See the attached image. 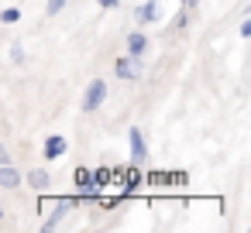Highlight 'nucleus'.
<instances>
[{
  "label": "nucleus",
  "mask_w": 251,
  "mask_h": 233,
  "mask_svg": "<svg viewBox=\"0 0 251 233\" xmlns=\"http://www.w3.org/2000/svg\"><path fill=\"white\" fill-rule=\"evenodd\" d=\"M127 141H131V165H141V161H145V154H148L141 130H138V127H131V130H127Z\"/></svg>",
  "instance_id": "f03ea898"
},
{
  "label": "nucleus",
  "mask_w": 251,
  "mask_h": 233,
  "mask_svg": "<svg viewBox=\"0 0 251 233\" xmlns=\"http://www.w3.org/2000/svg\"><path fill=\"white\" fill-rule=\"evenodd\" d=\"M62 7H66V0H49V7H45V11H49V18H55Z\"/></svg>",
  "instance_id": "f8f14e48"
},
{
  "label": "nucleus",
  "mask_w": 251,
  "mask_h": 233,
  "mask_svg": "<svg viewBox=\"0 0 251 233\" xmlns=\"http://www.w3.org/2000/svg\"><path fill=\"white\" fill-rule=\"evenodd\" d=\"M134 18H138V24H151L158 18V0H145V4L134 11Z\"/></svg>",
  "instance_id": "39448f33"
},
{
  "label": "nucleus",
  "mask_w": 251,
  "mask_h": 233,
  "mask_svg": "<svg viewBox=\"0 0 251 233\" xmlns=\"http://www.w3.org/2000/svg\"><path fill=\"white\" fill-rule=\"evenodd\" d=\"M18 21H21V11L18 7H7L4 11V24H18Z\"/></svg>",
  "instance_id": "9b49d317"
},
{
  "label": "nucleus",
  "mask_w": 251,
  "mask_h": 233,
  "mask_svg": "<svg viewBox=\"0 0 251 233\" xmlns=\"http://www.w3.org/2000/svg\"><path fill=\"white\" fill-rule=\"evenodd\" d=\"M182 4H189V0H182Z\"/></svg>",
  "instance_id": "2eb2a0df"
},
{
  "label": "nucleus",
  "mask_w": 251,
  "mask_h": 233,
  "mask_svg": "<svg viewBox=\"0 0 251 233\" xmlns=\"http://www.w3.org/2000/svg\"><path fill=\"white\" fill-rule=\"evenodd\" d=\"M117 4H121V0H100V7H107V11H110V7H117Z\"/></svg>",
  "instance_id": "4468645a"
},
{
  "label": "nucleus",
  "mask_w": 251,
  "mask_h": 233,
  "mask_svg": "<svg viewBox=\"0 0 251 233\" xmlns=\"http://www.w3.org/2000/svg\"><path fill=\"white\" fill-rule=\"evenodd\" d=\"M0 185L4 189H18L21 185V175L14 171V165H0Z\"/></svg>",
  "instance_id": "423d86ee"
},
{
  "label": "nucleus",
  "mask_w": 251,
  "mask_h": 233,
  "mask_svg": "<svg viewBox=\"0 0 251 233\" xmlns=\"http://www.w3.org/2000/svg\"><path fill=\"white\" fill-rule=\"evenodd\" d=\"M62 154H66V137H62V134H52V137L45 141V158H49V161H59Z\"/></svg>",
  "instance_id": "20e7f679"
},
{
  "label": "nucleus",
  "mask_w": 251,
  "mask_h": 233,
  "mask_svg": "<svg viewBox=\"0 0 251 233\" xmlns=\"http://www.w3.org/2000/svg\"><path fill=\"white\" fill-rule=\"evenodd\" d=\"M28 182H31V189H38V192H42V189H49V182H52V178H49V171H45V168H35V171L28 175Z\"/></svg>",
  "instance_id": "6e6552de"
},
{
  "label": "nucleus",
  "mask_w": 251,
  "mask_h": 233,
  "mask_svg": "<svg viewBox=\"0 0 251 233\" xmlns=\"http://www.w3.org/2000/svg\"><path fill=\"white\" fill-rule=\"evenodd\" d=\"M76 185L86 192V195H93V189H97V182H93V171H86V168H79L76 171Z\"/></svg>",
  "instance_id": "0eeeda50"
},
{
  "label": "nucleus",
  "mask_w": 251,
  "mask_h": 233,
  "mask_svg": "<svg viewBox=\"0 0 251 233\" xmlns=\"http://www.w3.org/2000/svg\"><path fill=\"white\" fill-rule=\"evenodd\" d=\"M0 216H4V209H0Z\"/></svg>",
  "instance_id": "dca6fc26"
},
{
  "label": "nucleus",
  "mask_w": 251,
  "mask_h": 233,
  "mask_svg": "<svg viewBox=\"0 0 251 233\" xmlns=\"http://www.w3.org/2000/svg\"><path fill=\"white\" fill-rule=\"evenodd\" d=\"M107 100V83L103 79H93L90 86H86V96H83V110H97L100 103Z\"/></svg>",
  "instance_id": "f257e3e1"
},
{
  "label": "nucleus",
  "mask_w": 251,
  "mask_h": 233,
  "mask_svg": "<svg viewBox=\"0 0 251 233\" xmlns=\"http://www.w3.org/2000/svg\"><path fill=\"white\" fill-rule=\"evenodd\" d=\"M138 72H141V59H134V55L117 59V76H121V79H134Z\"/></svg>",
  "instance_id": "7ed1b4c3"
},
{
  "label": "nucleus",
  "mask_w": 251,
  "mask_h": 233,
  "mask_svg": "<svg viewBox=\"0 0 251 233\" xmlns=\"http://www.w3.org/2000/svg\"><path fill=\"white\" fill-rule=\"evenodd\" d=\"M0 165H11V154L4 151V144H0Z\"/></svg>",
  "instance_id": "ddd939ff"
},
{
  "label": "nucleus",
  "mask_w": 251,
  "mask_h": 233,
  "mask_svg": "<svg viewBox=\"0 0 251 233\" xmlns=\"http://www.w3.org/2000/svg\"><path fill=\"white\" fill-rule=\"evenodd\" d=\"M145 35H131L127 38V55H134V59H141V52H145Z\"/></svg>",
  "instance_id": "9d476101"
},
{
  "label": "nucleus",
  "mask_w": 251,
  "mask_h": 233,
  "mask_svg": "<svg viewBox=\"0 0 251 233\" xmlns=\"http://www.w3.org/2000/svg\"><path fill=\"white\" fill-rule=\"evenodd\" d=\"M69 206H73V202H69V199H62V202L55 206V212H52V216L45 219V230H55V226H59V219L66 216V209H69Z\"/></svg>",
  "instance_id": "1a4fd4ad"
}]
</instances>
